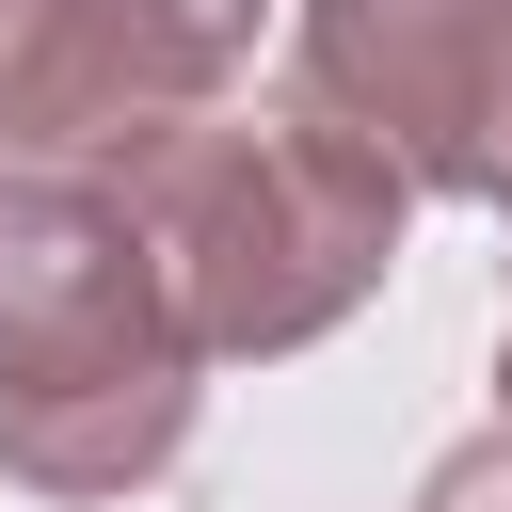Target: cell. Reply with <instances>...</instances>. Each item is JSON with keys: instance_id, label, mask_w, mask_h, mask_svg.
I'll list each match as a JSON object with an SVG mask.
<instances>
[{"instance_id": "1", "label": "cell", "mask_w": 512, "mask_h": 512, "mask_svg": "<svg viewBox=\"0 0 512 512\" xmlns=\"http://www.w3.org/2000/svg\"><path fill=\"white\" fill-rule=\"evenodd\" d=\"M96 192L144 224L160 304H176L192 352H304L400 256V176L320 96H208L192 128H160Z\"/></svg>"}, {"instance_id": "3", "label": "cell", "mask_w": 512, "mask_h": 512, "mask_svg": "<svg viewBox=\"0 0 512 512\" xmlns=\"http://www.w3.org/2000/svg\"><path fill=\"white\" fill-rule=\"evenodd\" d=\"M272 0H0V176H128L256 64Z\"/></svg>"}, {"instance_id": "6", "label": "cell", "mask_w": 512, "mask_h": 512, "mask_svg": "<svg viewBox=\"0 0 512 512\" xmlns=\"http://www.w3.org/2000/svg\"><path fill=\"white\" fill-rule=\"evenodd\" d=\"M496 400H512V352H496ZM496 432H512V416H496Z\"/></svg>"}, {"instance_id": "2", "label": "cell", "mask_w": 512, "mask_h": 512, "mask_svg": "<svg viewBox=\"0 0 512 512\" xmlns=\"http://www.w3.org/2000/svg\"><path fill=\"white\" fill-rule=\"evenodd\" d=\"M208 416V352L160 304L144 224L96 176H0V480L144 496Z\"/></svg>"}, {"instance_id": "4", "label": "cell", "mask_w": 512, "mask_h": 512, "mask_svg": "<svg viewBox=\"0 0 512 512\" xmlns=\"http://www.w3.org/2000/svg\"><path fill=\"white\" fill-rule=\"evenodd\" d=\"M304 96L400 192L512 224V0H304Z\"/></svg>"}, {"instance_id": "5", "label": "cell", "mask_w": 512, "mask_h": 512, "mask_svg": "<svg viewBox=\"0 0 512 512\" xmlns=\"http://www.w3.org/2000/svg\"><path fill=\"white\" fill-rule=\"evenodd\" d=\"M416 512H512V432H480V448H448V464L416 480Z\"/></svg>"}]
</instances>
